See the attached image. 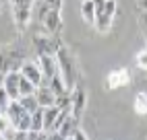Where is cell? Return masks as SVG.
Wrapping results in <instances>:
<instances>
[{"label": "cell", "instance_id": "obj_1", "mask_svg": "<svg viewBox=\"0 0 147 140\" xmlns=\"http://www.w3.org/2000/svg\"><path fill=\"white\" fill-rule=\"evenodd\" d=\"M56 58H58V68H60V74L64 78L68 91H73V89L77 87V66H75V60H73L71 52H68L64 45L56 52Z\"/></svg>", "mask_w": 147, "mask_h": 140}, {"label": "cell", "instance_id": "obj_2", "mask_svg": "<svg viewBox=\"0 0 147 140\" xmlns=\"http://www.w3.org/2000/svg\"><path fill=\"white\" fill-rule=\"evenodd\" d=\"M6 115L11 119V124L15 130H21V132H29V128H31V111H27V109L21 105L19 99H13L11 105L6 109Z\"/></svg>", "mask_w": 147, "mask_h": 140}, {"label": "cell", "instance_id": "obj_3", "mask_svg": "<svg viewBox=\"0 0 147 140\" xmlns=\"http://www.w3.org/2000/svg\"><path fill=\"white\" fill-rule=\"evenodd\" d=\"M23 47L17 45H6L0 49V70L6 72H13V70H21L23 66Z\"/></svg>", "mask_w": 147, "mask_h": 140}, {"label": "cell", "instance_id": "obj_4", "mask_svg": "<svg viewBox=\"0 0 147 140\" xmlns=\"http://www.w3.org/2000/svg\"><path fill=\"white\" fill-rule=\"evenodd\" d=\"M13 2V19L19 31H25L29 21L33 17V8H35V0H11Z\"/></svg>", "mask_w": 147, "mask_h": 140}, {"label": "cell", "instance_id": "obj_5", "mask_svg": "<svg viewBox=\"0 0 147 140\" xmlns=\"http://www.w3.org/2000/svg\"><path fill=\"white\" fill-rule=\"evenodd\" d=\"M62 45H64V43H62L60 37L48 33V31H46V33H35V35H33V47H35L37 56H42V54H56Z\"/></svg>", "mask_w": 147, "mask_h": 140}, {"label": "cell", "instance_id": "obj_6", "mask_svg": "<svg viewBox=\"0 0 147 140\" xmlns=\"http://www.w3.org/2000/svg\"><path fill=\"white\" fill-rule=\"evenodd\" d=\"M131 83V72L129 68H112L106 74V89L108 91H118Z\"/></svg>", "mask_w": 147, "mask_h": 140}, {"label": "cell", "instance_id": "obj_7", "mask_svg": "<svg viewBox=\"0 0 147 140\" xmlns=\"http://www.w3.org/2000/svg\"><path fill=\"white\" fill-rule=\"evenodd\" d=\"M37 64H40V68H42V72H44V78H46V81H50L54 74L60 72L56 54H42V56H37Z\"/></svg>", "mask_w": 147, "mask_h": 140}, {"label": "cell", "instance_id": "obj_8", "mask_svg": "<svg viewBox=\"0 0 147 140\" xmlns=\"http://www.w3.org/2000/svg\"><path fill=\"white\" fill-rule=\"evenodd\" d=\"M85 107H87V91L83 87H75L73 89V101H71V113L81 119Z\"/></svg>", "mask_w": 147, "mask_h": 140}, {"label": "cell", "instance_id": "obj_9", "mask_svg": "<svg viewBox=\"0 0 147 140\" xmlns=\"http://www.w3.org/2000/svg\"><path fill=\"white\" fill-rule=\"evenodd\" d=\"M21 74H23L25 78H29L35 87L44 85V72H42V68H40V64H37V62H23Z\"/></svg>", "mask_w": 147, "mask_h": 140}, {"label": "cell", "instance_id": "obj_10", "mask_svg": "<svg viewBox=\"0 0 147 140\" xmlns=\"http://www.w3.org/2000/svg\"><path fill=\"white\" fill-rule=\"evenodd\" d=\"M44 29L48 33H52V35H60V31H62V15H60V11H52L46 15V19H44Z\"/></svg>", "mask_w": 147, "mask_h": 140}, {"label": "cell", "instance_id": "obj_11", "mask_svg": "<svg viewBox=\"0 0 147 140\" xmlns=\"http://www.w3.org/2000/svg\"><path fill=\"white\" fill-rule=\"evenodd\" d=\"M35 99H37V103H40V107H52L56 103V93L52 91V87L50 85H40V87H35Z\"/></svg>", "mask_w": 147, "mask_h": 140}, {"label": "cell", "instance_id": "obj_12", "mask_svg": "<svg viewBox=\"0 0 147 140\" xmlns=\"http://www.w3.org/2000/svg\"><path fill=\"white\" fill-rule=\"evenodd\" d=\"M79 122H81V119L77 117V115L68 113V115L64 117V122L58 126V130H56V134H54V136H58V138H71V136H73V132L81 126Z\"/></svg>", "mask_w": 147, "mask_h": 140}, {"label": "cell", "instance_id": "obj_13", "mask_svg": "<svg viewBox=\"0 0 147 140\" xmlns=\"http://www.w3.org/2000/svg\"><path fill=\"white\" fill-rule=\"evenodd\" d=\"M19 85H21V70H13V72H6L4 76V89L8 91L13 99L21 97V91H19Z\"/></svg>", "mask_w": 147, "mask_h": 140}, {"label": "cell", "instance_id": "obj_14", "mask_svg": "<svg viewBox=\"0 0 147 140\" xmlns=\"http://www.w3.org/2000/svg\"><path fill=\"white\" fill-rule=\"evenodd\" d=\"M60 111H62V109L56 107V105L44 107V130H48L50 134H52V130H54V124H56L58 115H60Z\"/></svg>", "mask_w": 147, "mask_h": 140}, {"label": "cell", "instance_id": "obj_15", "mask_svg": "<svg viewBox=\"0 0 147 140\" xmlns=\"http://www.w3.org/2000/svg\"><path fill=\"white\" fill-rule=\"evenodd\" d=\"M81 17H83V21H85V23H89V25L95 23L97 6H95L93 0H83V2H81Z\"/></svg>", "mask_w": 147, "mask_h": 140}, {"label": "cell", "instance_id": "obj_16", "mask_svg": "<svg viewBox=\"0 0 147 140\" xmlns=\"http://www.w3.org/2000/svg\"><path fill=\"white\" fill-rule=\"evenodd\" d=\"M112 21H114V19L110 15H106L104 11H97V17H95V23L93 25H95V29L100 33H108L112 29Z\"/></svg>", "mask_w": 147, "mask_h": 140}, {"label": "cell", "instance_id": "obj_17", "mask_svg": "<svg viewBox=\"0 0 147 140\" xmlns=\"http://www.w3.org/2000/svg\"><path fill=\"white\" fill-rule=\"evenodd\" d=\"M133 109H135L137 115H147V91H139L135 95Z\"/></svg>", "mask_w": 147, "mask_h": 140}, {"label": "cell", "instance_id": "obj_18", "mask_svg": "<svg viewBox=\"0 0 147 140\" xmlns=\"http://www.w3.org/2000/svg\"><path fill=\"white\" fill-rule=\"evenodd\" d=\"M48 85L52 87V91H54L56 95H60V93H66V91H68V87H66V83H64V78H62V74H60V72L54 74L50 81H48Z\"/></svg>", "mask_w": 147, "mask_h": 140}, {"label": "cell", "instance_id": "obj_19", "mask_svg": "<svg viewBox=\"0 0 147 140\" xmlns=\"http://www.w3.org/2000/svg\"><path fill=\"white\" fill-rule=\"evenodd\" d=\"M31 132H42L44 130V107L35 109V111L31 113Z\"/></svg>", "mask_w": 147, "mask_h": 140}, {"label": "cell", "instance_id": "obj_20", "mask_svg": "<svg viewBox=\"0 0 147 140\" xmlns=\"http://www.w3.org/2000/svg\"><path fill=\"white\" fill-rule=\"evenodd\" d=\"M19 101H21V105L27 109V111H35V109H40V103H37V99H35V95L31 93V95H23V97H19Z\"/></svg>", "mask_w": 147, "mask_h": 140}, {"label": "cell", "instance_id": "obj_21", "mask_svg": "<svg viewBox=\"0 0 147 140\" xmlns=\"http://www.w3.org/2000/svg\"><path fill=\"white\" fill-rule=\"evenodd\" d=\"M11 101H13V97L8 95V91L4 87H0V113H6V109H8V105H11Z\"/></svg>", "mask_w": 147, "mask_h": 140}, {"label": "cell", "instance_id": "obj_22", "mask_svg": "<svg viewBox=\"0 0 147 140\" xmlns=\"http://www.w3.org/2000/svg\"><path fill=\"white\" fill-rule=\"evenodd\" d=\"M19 91H21V97H23V95H31V93H35V85L29 81V78H25V76L21 74V85H19Z\"/></svg>", "mask_w": 147, "mask_h": 140}, {"label": "cell", "instance_id": "obj_23", "mask_svg": "<svg viewBox=\"0 0 147 140\" xmlns=\"http://www.w3.org/2000/svg\"><path fill=\"white\" fill-rule=\"evenodd\" d=\"M100 11H104L106 15H110L112 19L118 15V2L116 0H106V4H104V8H100Z\"/></svg>", "mask_w": 147, "mask_h": 140}, {"label": "cell", "instance_id": "obj_24", "mask_svg": "<svg viewBox=\"0 0 147 140\" xmlns=\"http://www.w3.org/2000/svg\"><path fill=\"white\" fill-rule=\"evenodd\" d=\"M135 64H137V68L147 70V47H143L141 52H137V56H135Z\"/></svg>", "mask_w": 147, "mask_h": 140}, {"label": "cell", "instance_id": "obj_25", "mask_svg": "<svg viewBox=\"0 0 147 140\" xmlns=\"http://www.w3.org/2000/svg\"><path fill=\"white\" fill-rule=\"evenodd\" d=\"M87 138H89V136H87V132H83V130H81V126L77 128L75 132H73V136H71V140H87Z\"/></svg>", "mask_w": 147, "mask_h": 140}, {"label": "cell", "instance_id": "obj_26", "mask_svg": "<svg viewBox=\"0 0 147 140\" xmlns=\"http://www.w3.org/2000/svg\"><path fill=\"white\" fill-rule=\"evenodd\" d=\"M62 2H64V0H46V4L50 6V8H54V11H60Z\"/></svg>", "mask_w": 147, "mask_h": 140}, {"label": "cell", "instance_id": "obj_27", "mask_svg": "<svg viewBox=\"0 0 147 140\" xmlns=\"http://www.w3.org/2000/svg\"><path fill=\"white\" fill-rule=\"evenodd\" d=\"M139 23H141V27L147 31V11H139Z\"/></svg>", "mask_w": 147, "mask_h": 140}, {"label": "cell", "instance_id": "obj_28", "mask_svg": "<svg viewBox=\"0 0 147 140\" xmlns=\"http://www.w3.org/2000/svg\"><path fill=\"white\" fill-rule=\"evenodd\" d=\"M137 6L139 11H147V0H137Z\"/></svg>", "mask_w": 147, "mask_h": 140}, {"label": "cell", "instance_id": "obj_29", "mask_svg": "<svg viewBox=\"0 0 147 140\" xmlns=\"http://www.w3.org/2000/svg\"><path fill=\"white\" fill-rule=\"evenodd\" d=\"M93 2H95V6H97V11H100V8H104L106 0H93Z\"/></svg>", "mask_w": 147, "mask_h": 140}, {"label": "cell", "instance_id": "obj_30", "mask_svg": "<svg viewBox=\"0 0 147 140\" xmlns=\"http://www.w3.org/2000/svg\"><path fill=\"white\" fill-rule=\"evenodd\" d=\"M4 76H6V74L2 72V70H0V87H4Z\"/></svg>", "mask_w": 147, "mask_h": 140}, {"label": "cell", "instance_id": "obj_31", "mask_svg": "<svg viewBox=\"0 0 147 140\" xmlns=\"http://www.w3.org/2000/svg\"><path fill=\"white\" fill-rule=\"evenodd\" d=\"M145 43H147V31H145Z\"/></svg>", "mask_w": 147, "mask_h": 140}, {"label": "cell", "instance_id": "obj_32", "mask_svg": "<svg viewBox=\"0 0 147 140\" xmlns=\"http://www.w3.org/2000/svg\"><path fill=\"white\" fill-rule=\"evenodd\" d=\"M0 138H2V134H0Z\"/></svg>", "mask_w": 147, "mask_h": 140}]
</instances>
